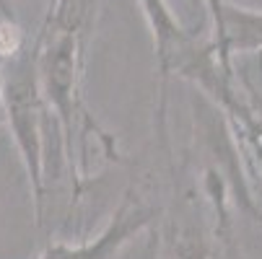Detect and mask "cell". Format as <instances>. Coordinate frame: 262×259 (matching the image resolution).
<instances>
[{
    "label": "cell",
    "mask_w": 262,
    "mask_h": 259,
    "mask_svg": "<svg viewBox=\"0 0 262 259\" xmlns=\"http://www.w3.org/2000/svg\"><path fill=\"white\" fill-rule=\"evenodd\" d=\"M6 65V93H3V106H6V122L13 130L16 145L21 151L26 174H29V190L34 197V218L36 226L45 223V135L50 125V112L39 91L36 81V62H34V50L26 44L21 55L13 60L3 62Z\"/></svg>",
    "instance_id": "cell-2"
},
{
    "label": "cell",
    "mask_w": 262,
    "mask_h": 259,
    "mask_svg": "<svg viewBox=\"0 0 262 259\" xmlns=\"http://www.w3.org/2000/svg\"><path fill=\"white\" fill-rule=\"evenodd\" d=\"M169 259H226L221 251V233H205L198 226H177L171 223L166 231Z\"/></svg>",
    "instance_id": "cell-5"
},
{
    "label": "cell",
    "mask_w": 262,
    "mask_h": 259,
    "mask_svg": "<svg viewBox=\"0 0 262 259\" xmlns=\"http://www.w3.org/2000/svg\"><path fill=\"white\" fill-rule=\"evenodd\" d=\"M47 3H52V0H47Z\"/></svg>",
    "instance_id": "cell-10"
},
{
    "label": "cell",
    "mask_w": 262,
    "mask_h": 259,
    "mask_svg": "<svg viewBox=\"0 0 262 259\" xmlns=\"http://www.w3.org/2000/svg\"><path fill=\"white\" fill-rule=\"evenodd\" d=\"M6 122V106H0V125Z\"/></svg>",
    "instance_id": "cell-8"
},
{
    "label": "cell",
    "mask_w": 262,
    "mask_h": 259,
    "mask_svg": "<svg viewBox=\"0 0 262 259\" xmlns=\"http://www.w3.org/2000/svg\"><path fill=\"white\" fill-rule=\"evenodd\" d=\"M257 202L262 205V181H259V197H257Z\"/></svg>",
    "instance_id": "cell-9"
},
{
    "label": "cell",
    "mask_w": 262,
    "mask_h": 259,
    "mask_svg": "<svg viewBox=\"0 0 262 259\" xmlns=\"http://www.w3.org/2000/svg\"><path fill=\"white\" fill-rule=\"evenodd\" d=\"M26 34L16 18H0V62H8L26 50Z\"/></svg>",
    "instance_id": "cell-6"
},
{
    "label": "cell",
    "mask_w": 262,
    "mask_h": 259,
    "mask_svg": "<svg viewBox=\"0 0 262 259\" xmlns=\"http://www.w3.org/2000/svg\"><path fill=\"white\" fill-rule=\"evenodd\" d=\"M210 36L218 47L223 62H231V55L262 52V11H249L231 6L226 0H210Z\"/></svg>",
    "instance_id": "cell-4"
},
{
    "label": "cell",
    "mask_w": 262,
    "mask_h": 259,
    "mask_svg": "<svg viewBox=\"0 0 262 259\" xmlns=\"http://www.w3.org/2000/svg\"><path fill=\"white\" fill-rule=\"evenodd\" d=\"M154 210L143 205L138 197L127 195L125 202L117 207V213L112 215L106 228L89 241L68 244V241H55L50 244L39 259H115L117 251L143 228L151 226Z\"/></svg>",
    "instance_id": "cell-3"
},
{
    "label": "cell",
    "mask_w": 262,
    "mask_h": 259,
    "mask_svg": "<svg viewBox=\"0 0 262 259\" xmlns=\"http://www.w3.org/2000/svg\"><path fill=\"white\" fill-rule=\"evenodd\" d=\"M96 11L99 0H52L47 3L42 31L31 42L36 81H39L47 112L60 125V137L65 143V158L73 171L76 195V140L86 145L94 135L101 143L106 158H120L115 137L96 125L83 99V70L89 42L96 26Z\"/></svg>",
    "instance_id": "cell-1"
},
{
    "label": "cell",
    "mask_w": 262,
    "mask_h": 259,
    "mask_svg": "<svg viewBox=\"0 0 262 259\" xmlns=\"http://www.w3.org/2000/svg\"><path fill=\"white\" fill-rule=\"evenodd\" d=\"M3 93H6V65L0 62V106H3Z\"/></svg>",
    "instance_id": "cell-7"
}]
</instances>
